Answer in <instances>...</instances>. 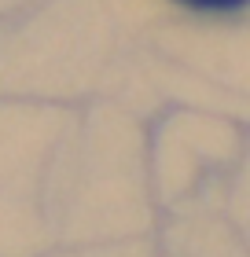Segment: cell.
Returning <instances> with one entry per match:
<instances>
[{
	"mask_svg": "<svg viewBox=\"0 0 250 257\" xmlns=\"http://www.w3.org/2000/svg\"><path fill=\"white\" fill-rule=\"evenodd\" d=\"M181 4L199 8V11H235V8L250 4V0H181Z\"/></svg>",
	"mask_w": 250,
	"mask_h": 257,
	"instance_id": "1",
	"label": "cell"
}]
</instances>
